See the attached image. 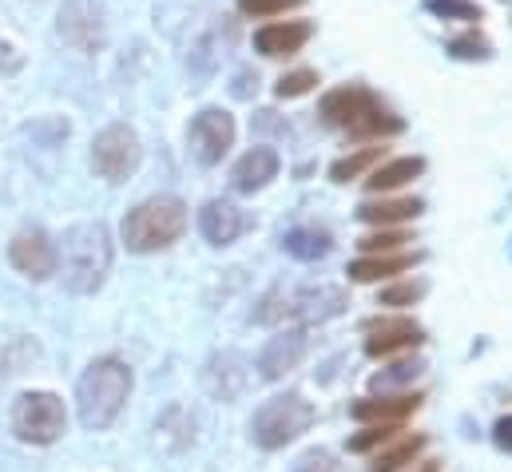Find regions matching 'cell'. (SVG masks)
I'll return each mask as SVG.
<instances>
[{
	"mask_svg": "<svg viewBox=\"0 0 512 472\" xmlns=\"http://www.w3.org/2000/svg\"><path fill=\"white\" fill-rule=\"evenodd\" d=\"M493 445H497L501 453H512V413L493 425Z\"/></svg>",
	"mask_w": 512,
	"mask_h": 472,
	"instance_id": "cell-34",
	"label": "cell"
},
{
	"mask_svg": "<svg viewBox=\"0 0 512 472\" xmlns=\"http://www.w3.org/2000/svg\"><path fill=\"white\" fill-rule=\"evenodd\" d=\"M318 119L326 127H338V131L358 135V139H389V135L405 131V119L393 108H385L382 100L362 84H346V88L326 92L322 104H318Z\"/></svg>",
	"mask_w": 512,
	"mask_h": 472,
	"instance_id": "cell-1",
	"label": "cell"
},
{
	"mask_svg": "<svg viewBox=\"0 0 512 472\" xmlns=\"http://www.w3.org/2000/svg\"><path fill=\"white\" fill-rule=\"evenodd\" d=\"M425 211V203L421 199H370V203H362L358 207V219L362 223H370V227H393V223H409V219H417Z\"/></svg>",
	"mask_w": 512,
	"mask_h": 472,
	"instance_id": "cell-21",
	"label": "cell"
},
{
	"mask_svg": "<svg viewBox=\"0 0 512 472\" xmlns=\"http://www.w3.org/2000/svg\"><path fill=\"white\" fill-rule=\"evenodd\" d=\"M207 389L219 397V401H235L243 389H247V373H243V357L235 354H223V357H211L207 373H203Z\"/></svg>",
	"mask_w": 512,
	"mask_h": 472,
	"instance_id": "cell-20",
	"label": "cell"
},
{
	"mask_svg": "<svg viewBox=\"0 0 512 472\" xmlns=\"http://www.w3.org/2000/svg\"><path fill=\"white\" fill-rule=\"evenodd\" d=\"M366 354L370 357H393L421 350L425 346V330L413 318H370L366 322Z\"/></svg>",
	"mask_w": 512,
	"mask_h": 472,
	"instance_id": "cell-12",
	"label": "cell"
},
{
	"mask_svg": "<svg viewBox=\"0 0 512 472\" xmlns=\"http://www.w3.org/2000/svg\"><path fill=\"white\" fill-rule=\"evenodd\" d=\"M56 32L68 48L92 56L104 48V36H108V24H104V4L100 0H64L60 4V16H56Z\"/></svg>",
	"mask_w": 512,
	"mask_h": 472,
	"instance_id": "cell-9",
	"label": "cell"
},
{
	"mask_svg": "<svg viewBox=\"0 0 512 472\" xmlns=\"http://www.w3.org/2000/svg\"><path fill=\"white\" fill-rule=\"evenodd\" d=\"M425 282L421 278H409V282H393V286H385L382 294H378V306H417L421 298H425Z\"/></svg>",
	"mask_w": 512,
	"mask_h": 472,
	"instance_id": "cell-28",
	"label": "cell"
},
{
	"mask_svg": "<svg viewBox=\"0 0 512 472\" xmlns=\"http://www.w3.org/2000/svg\"><path fill=\"white\" fill-rule=\"evenodd\" d=\"M187 231V203L175 195H151L139 207H131L124 215L120 235L128 242L131 254H155L175 246Z\"/></svg>",
	"mask_w": 512,
	"mask_h": 472,
	"instance_id": "cell-5",
	"label": "cell"
},
{
	"mask_svg": "<svg viewBox=\"0 0 512 472\" xmlns=\"http://www.w3.org/2000/svg\"><path fill=\"white\" fill-rule=\"evenodd\" d=\"M393 437H401L397 421H382V425H366L358 437H350V453H378L382 445H389Z\"/></svg>",
	"mask_w": 512,
	"mask_h": 472,
	"instance_id": "cell-27",
	"label": "cell"
},
{
	"mask_svg": "<svg viewBox=\"0 0 512 472\" xmlns=\"http://www.w3.org/2000/svg\"><path fill=\"white\" fill-rule=\"evenodd\" d=\"M306 350H310L306 330H302V326H286V330H278V334L262 346V354H258V373H262L266 381H278V377L294 373V369L306 361Z\"/></svg>",
	"mask_w": 512,
	"mask_h": 472,
	"instance_id": "cell-13",
	"label": "cell"
},
{
	"mask_svg": "<svg viewBox=\"0 0 512 472\" xmlns=\"http://www.w3.org/2000/svg\"><path fill=\"white\" fill-rule=\"evenodd\" d=\"M421 369H425V361L421 357H401V361H393V365H385L382 373H374V389L378 393H389V389H401V385H413L417 377H421Z\"/></svg>",
	"mask_w": 512,
	"mask_h": 472,
	"instance_id": "cell-25",
	"label": "cell"
},
{
	"mask_svg": "<svg viewBox=\"0 0 512 472\" xmlns=\"http://www.w3.org/2000/svg\"><path fill=\"white\" fill-rule=\"evenodd\" d=\"M64 425H68V413H64V401L56 393L32 389V393H20L16 405H12V433L24 445H52V441H60Z\"/></svg>",
	"mask_w": 512,
	"mask_h": 472,
	"instance_id": "cell-7",
	"label": "cell"
},
{
	"mask_svg": "<svg viewBox=\"0 0 512 472\" xmlns=\"http://www.w3.org/2000/svg\"><path fill=\"white\" fill-rule=\"evenodd\" d=\"M251 80H258V76H251V72H239V84H235V96H251Z\"/></svg>",
	"mask_w": 512,
	"mask_h": 472,
	"instance_id": "cell-35",
	"label": "cell"
},
{
	"mask_svg": "<svg viewBox=\"0 0 512 472\" xmlns=\"http://www.w3.org/2000/svg\"><path fill=\"white\" fill-rule=\"evenodd\" d=\"M314 88H318V72L298 68V72H286V76L274 84V96H278V100H298V96H306V92H314Z\"/></svg>",
	"mask_w": 512,
	"mask_h": 472,
	"instance_id": "cell-30",
	"label": "cell"
},
{
	"mask_svg": "<svg viewBox=\"0 0 512 472\" xmlns=\"http://www.w3.org/2000/svg\"><path fill=\"white\" fill-rule=\"evenodd\" d=\"M60 278L72 294H96L112 270V231L104 223H76L60 238Z\"/></svg>",
	"mask_w": 512,
	"mask_h": 472,
	"instance_id": "cell-2",
	"label": "cell"
},
{
	"mask_svg": "<svg viewBox=\"0 0 512 472\" xmlns=\"http://www.w3.org/2000/svg\"><path fill=\"white\" fill-rule=\"evenodd\" d=\"M139 155H143L139 151V135L131 131L128 123H112L92 139V167L108 183H124L128 175H135Z\"/></svg>",
	"mask_w": 512,
	"mask_h": 472,
	"instance_id": "cell-8",
	"label": "cell"
},
{
	"mask_svg": "<svg viewBox=\"0 0 512 472\" xmlns=\"http://www.w3.org/2000/svg\"><path fill=\"white\" fill-rule=\"evenodd\" d=\"M413 472H437V461H421V465H417Z\"/></svg>",
	"mask_w": 512,
	"mask_h": 472,
	"instance_id": "cell-36",
	"label": "cell"
},
{
	"mask_svg": "<svg viewBox=\"0 0 512 472\" xmlns=\"http://www.w3.org/2000/svg\"><path fill=\"white\" fill-rule=\"evenodd\" d=\"M199 231H203V238H207L211 246H231L235 238L247 231V219H243V211H239L235 203L211 199V203L199 211Z\"/></svg>",
	"mask_w": 512,
	"mask_h": 472,
	"instance_id": "cell-16",
	"label": "cell"
},
{
	"mask_svg": "<svg viewBox=\"0 0 512 472\" xmlns=\"http://www.w3.org/2000/svg\"><path fill=\"white\" fill-rule=\"evenodd\" d=\"M306 0H239V12L243 16H255V20H270V16H282L290 8H302Z\"/></svg>",
	"mask_w": 512,
	"mask_h": 472,
	"instance_id": "cell-32",
	"label": "cell"
},
{
	"mask_svg": "<svg viewBox=\"0 0 512 472\" xmlns=\"http://www.w3.org/2000/svg\"><path fill=\"white\" fill-rule=\"evenodd\" d=\"M382 159H385V147H362V151H354V155L338 159V163L330 167V179L346 187V183H354V179H366Z\"/></svg>",
	"mask_w": 512,
	"mask_h": 472,
	"instance_id": "cell-23",
	"label": "cell"
},
{
	"mask_svg": "<svg viewBox=\"0 0 512 472\" xmlns=\"http://www.w3.org/2000/svg\"><path fill=\"white\" fill-rule=\"evenodd\" d=\"M425 453V437L421 433H413V437H393L389 445H382L378 453H374V461H370V472H401L405 465H417V457Z\"/></svg>",
	"mask_w": 512,
	"mask_h": 472,
	"instance_id": "cell-22",
	"label": "cell"
},
{
	"mask_svg": "<svg viewBox=\"0 0 512 472\" xmlns=\"http://www.w3.org/2000/svg\"><path fill=\"white\" fill-rule=\"evenodd\" d=\"M314 36V24L310 20H282V24H266L255 32V48L270 60H282V56H298Z\"/></svg>",
	"mask_w": 512,
	"mask_h": 472,
	"instance_id": "cell-15",
	"label": "cell"
},
{
	"mask_svg": "<svg viewBox=\"0 0 512 472\" xmlns=\"http://www.w3.org/2000/svg\"><path fill=\"white\" fill-rule=\"evenodd\" d=\"M405 242H413L409 231H393V227H382V231H374V235H366L358 242V250L362 254H393V250H401Z\"/></svg>",
	"mask_w": 512,
	"mask_h": 472,
	"instance_id": "cell-31",
	"label": "cell"
},
{
	"mask_svg": "<svg viewBox=\"0 0 512 472\" xmlns=\"http://www.w3.org/2000/svg\"><path fill=\"white\" fill-rule=\"evenodd\" d=\"M350 306V294L342 286H274L258 302L262 326H314L330 322Z\"/></svg>",
	"mask_w": 512,
	"mask_h": 472,
	"instance_id": "cell-4",
	"label": "cell"
},
{
	"mask_svg": "<svg viewBox=\"0 0 512 472\" xmlns=\"http://www.w3.org/2000/svg\"><path fill=\"white\" fill-rule=\"evenodd\" d=\"M270 179H278V155H274L270 147H251V151L235 163V171H231V187H235L239 195H255Z\"/></svg>",
	"mask_w": 512,
	"mask_h": 472,
	"instance_id": "cell-18",
	"label": "cell"
},
{
	"mask_svg": "<svg viewBox=\"0 0 512 472\" xmlns=\"http://www.w3.org/2000/svg\"><path fill=\"white\" fill-rule=\"evenodd\" d=\"M128 397H131L128 361H120V357H96V361L84 369L80 385H76V413H80V425L92 429V433L108 429V425L124 413Z\"/></svg>",
	"mask_w": 512,
	"mask_h": 472,
	"instance_id": "cell-3",
	"label": "cell"
},
{
	"mask_svg": "<svg viewBox=\"0 0 512 472\" xmlns=\"http://www.w3.org/2000/svg\"><path fill=\"white\" fill-rule=\"evenodd\" d=\"M314 405L302 397V393H274L270 401H262L251 417V441L258 449L274 453V449H286L290 441H298L302 433H310L314 425Z\"/></svg>",
	"mask_w": 512,
	"mask_h": 472,
	"instance_id": "cell-6",
	"label": "cell"
},
{
	"mask_svg": "<svg viewBox=\"0 0 512 472\" xmlns=\"http://www.w3.org/2000/svg\"><path fill=\"white\" fill-rule=\"evenodd\" d=\"M8 262H12L24 278L44 282V278L56 274V266H60V250H56V242H52L48 231L32 227V231H20V235L12 238V246H8Z\"/></svg>",
	"mask_w": 512,
	"mask_h": 472,
	"instance_id": "cell-11",
	"label": "cell"
},
{
	"mask_svg": "<svg viewBox=\"0 0 512 472\" xmlns=\"http://www.w3.org/2000/svg\"><path fill=\"white\" fill-rule=\"evenodd\" d=\"M449 56H453V60H469V64H477V60H493V44H489L485 32L469 28V32H461V36L449 40Z\"/></svg>",
	"mask_w": 512,
	"mask_h": 472,
	"instance_id": "cell-26",
	"label": "cell"
},
{
	"mask_svg": "<svg viewBox=\"0 0 512 472\" xmlns=\"http://www.w3.org/2000/svg\"><path fill=\"white\" fill-rule=\"evenodd\" d=\"M417 175H425V159L421 155H401V159H382L362 183L374 195H389V191H401L405 183H413Z\"/></svg>",
	"mask_w": 512,
	"mask_h": 472,
	"instance_id": "cell-19",
	"label": "cell"
},
{
	"mask_svg": "<svg viewBox=\"0 0 512 472\" xmlns=\"http://www.w3.org/2000/svg\"><path fill=\"white\" fill-rule=\"evenodd\" d=\"M187 143H191L195 163H203V167L223 163V155H227L231 143H235V119H231V112H223V108H203L199 116L191 119V127H187Z\"/></svg>",
	"mask_w": 512,
	"mask_h": 472,
	"instance_id": "cell-10",
	"label": "cell"
},
{
	"mask_svg": "<svg viewBox=\"0 0 512 472\" xmlns=\"http://www.w3.org/2000/svg\"><path fill=\"white\" fill-rule=\"evenodd\" d=\"M286 254L302 258V262H314V258H326L330 254V235L326 231H314V227H294L282 235Z\"/></svg>",
	"mask_w": 512,
	"mask_h": 472,
	"instance_id": "cell-24",
	"label": "cell"
},
{
	"mask_svg": "<svg viewBox=\"0 0 512 472\" xmlns=\"http://www.w3.org/2000/svg\"><path fill=\"white\" fill-rule=\"evenodd\" d=\"M425 12H433L441 20H465V24L485 16L481 4H473V0H425Z\"/></svg>",
	"mask_w": 512,
	"mask_h": 472,
	"instance_id": "cell-29",
	"label": "cell"
},
{
	"mask_svg": "<svg viewBox=\"0 0 512 472\" xmlns=\"http://www.w3.org/2000/svg\"><path fill=\"white\" fill-rule=\"evenodd\" d=\"M421 262V250H393V254H362L358 262H350V278L354 282H385L397 274H409Z\"/></svg>",
	"mask_w": 512,
	"mask_h": 472,
	"instance_id": "cell-17",
	"label": "cell"
},
{
	"mask_svg": "<svg viewBox=\"0 0 512 472\" xmlns=\"http://www.w3.org/2000/svg\"><path fill=\"white\" fill-rule=\"evenodd\" d=\"M294 472H334V461H330V453H322V449H310L306 457H298Z\"/></svg>",
	"mask_w": 512,
	"mask_h": 472,
	"instance_id": "cell-33",
	"label": "cell"
},
{
	"mask_svg": "<svg viewBox=\"0 0 512 472\" xmlns=\"http://www.w3.org/2000/svg\"><path fill=\"white\" fill-rule=\"evenodd\" d=\"M425 401V393H374V397H358L350 405V417L362 421V425H382V421H405L409 413H417Z\"/></svg>",
	"mask_w": 512,
	"mask_h": 472,
	"instance_id": "cell-14",
	"label": "cell"
}]
</instances>
